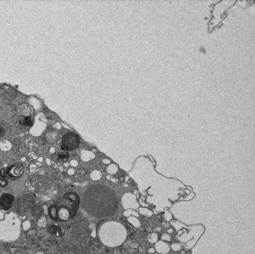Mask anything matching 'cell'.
Wrapping results in <instances>:
<instances>
[{
  "mask_svg": "<svg viewBox=\"0 0 255 254\" xmlns=\"http://www.w3.org/2000/svg\"><path fill=\"white\" fill-rule=\"evenodd\" d=\"M42 212V209L40 208V207L38 206H35L32 208V213L33 214V215H38L39 214H40Z\"/></svg>",
  "mask_w": 255,
  "mask_h": 254,
  "instance_id": "obj_8",
  "label": "cell"
},
{
  "mask_svg": "<svg viewBox=\"0 0 255 254\" xmlns=\"http://www.w3.org/2000/svg\"><path fill=\"white\" fill-rule=\"evenodd\" d=\"M7 173L12 179H17L21 177L24 173V167L20 163H15L8 168Z\"/></svg>",
  "mask_w": 255,
  "mask_h": 254,
  "instance_id": "obj_3",
  "label": "cell"
},
{
  "mask_svg": "<svg viewBox=\"0 0 255 254\" xmlns=\"http://www.w3.org/2000/svg\"><path fill=\"white\" fill-rule=\"evenodd\" d=\"M35 196L32 193H26L20 196L16 203V208L19 212L28 211L33 207Z\"/></svg>",
  "mask_w": 255,
  "mask_h": 254,
  "instance_id": "obj_2",
  "label": "cell"
},
{
  "mask_svg": "<svg viewBox=\"0 0 255 254\" xmlns=\"http://www.w3.org/2000/svg\"><path fill=\"white\" fill-rule=\"evenodd\" d=\"M5 134V130L3 128L0 127V137H2Z\"/></svg>",
  "mask_w": 255,
  "mask_h": 254,
  "instance_id": "obj_10",
  "label": "cell"
},
{
  "mask_svg": "<svg viewBox=\"0 0 255 254\" xmlns=\"http://www.w3.org/2000/svg\"><path fill=\"white\" fill-rule=\"evenodd\" d=\"M128 220L129 222L135 226V227H139L138 224L140 225V224H138L137 223H140V222L138 220H137L136 218L133 217H130L128 218Z\"/></svg>",
  "mask_w": 255,
  "mask_h": 254,
  "instance_id": "obj_7",
  "label": "cell"
},
{
  "mask_svg": "<svg viewBox=\"0 0 255 254\" xmlns=\"http://www.w3.org/2000/svg\"><path fill=\"white\" fill-rule=\"evenodd\" d=\"M14 200V197L12 194L5 193L2 195L0 198V207L3 209H9L12 206Z\"/></svg>",
  "mask_w": 255,
  "mask_h": 254,
  "instance_id": "obj_4",
  "label": "cell"
},
{
  "mask_svg": "<svg viewBox=\"0 0 255 254\" xmlns=\"http://www.w3.org/2000/svg\"><path fill=\"white\" fill-rule=\"evenodd\" d=\"M20 221L18 219H4L0 221V239L5 241L16 239L20 233Z\"/></svg>",
  "mask_w": 255,
  "mask_h": 254,
  "instance_id": "obj_1",
  "label": "cell"
},
{
  "mask_svg": "<svg viewBox=\"0 0 255 254\" xmlns=\"http://www.w3.org/2000/svg\"><path fill=\"white\" fill-rule=\"evenodd\" d=\"M23 124L24 125H25V126H31L32 125V124H33L32 120L31 119V118L29 117H26L25 118L24 120H23Z\"/></svg>",
  "mask_w": 255,
  "mask_h": 254,
  "instance_id": "obj_6",
  "label": "cell"
},
{
  "mask_svg": "<svg viewBox=\"0 0 255 254\" xmlns=\"http://www.w3.org/2000/svg\"><path fill=\"white\" fill-rule=\"evenodd\" d=\"M59 216L61 219L67 220L69 217V212L65 208H61L59 211Z\"/></svg>",
  "mask_w": 255,
  "mask_h": 254,
  "instance_id": "obj_5",
  "label": "cell"
},
{
  "mask_svg": "<svg viewBox=\"0 0 255 254\" xmlns=\"http://www.w3.org/2000/svg\"><path fill=\"white\" fill-rule=\"evenodd\" d=\"M8 184V182L5 179H0V186H5Z\"/></svg>",
  "mask_w": 255,
  "mask_h": 254,
  "instance_id": "obj_9",
  "label": "cell"
},
{
  "mask_svg": "<svg viewBox=\"0 0 255 254\" xmlns=\"http://www.w3.org/2000/svg\"><path fill=\"white\" fill-rule=\"evenodd\" d=\"M0 174H1V176H2V177H5V170H4V169H2V170H1V171H0Z\"/></svg>",
  "mask_w": 255,
  "mask_h": 254,
  "instance_id": "obj_11",
  "label": "cell"
}]
</instances>
